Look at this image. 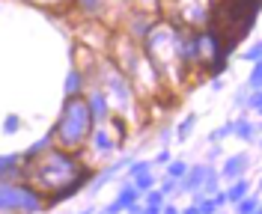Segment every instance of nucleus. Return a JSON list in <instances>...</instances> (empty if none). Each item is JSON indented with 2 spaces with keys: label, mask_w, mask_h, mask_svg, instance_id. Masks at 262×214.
Listing matches in <instances>:
<instances>
[{
  "label": "nucleus",
  "mask_w": 262,
  "mask_h": 214,
  "mask_svg": "<svg viewBox=\"0 0 262 214\" xmlns=\"http://www.w3.org/2000/svg\"><path fill=\"white\" fill-rule=\"evenodd\" d=\"M253 15H256V0H217L214 33L224 51H229L247 33V27L253 24Z\"/></svg>",
  "instance_id": "obj_1"
},
{
  "label": "nucleus",
  "mask_w": 262,
  "mask_h": 214,
  "mask_svg": "<svg viewBox=\"0 0 262 214\" xmlns=\"http://www.w3.org/2000/svg\"><path fill=\"white\" fill-rule=\"evenodd\" d=\"M36 181L42 184V187H48V191H69V187H75L78 181L83 179L81 167L75 164L72 158H66L60 152H51L45 155L39 164H36Z\"/></svg>",
  "instance_id": "obj_2"
},
{
  "label": "nucleus",
  "mask_w": 262,
  "mask_h": 214,
  "mask_svg": "<svg viewBox=\"0 0 262 214\" xmlns=\"http://www.w3.org/2000/svg\"><path fill=\"white\" fill-rule=\"evenodd\" d=\"M90 125H93V113H90V104L83 99H69L63 116H60V125H57V140L60 146L75 149L81 146V140L90 134Z\"/></svg>",
  "instance_id": "obj_3"
},
{
  "label": "nucleus",
  "mask_w": 262,
  "mask_h": 214,
  "mask_svg": "<svg viewBox=\"0 0 262 214\" xmlns=\"http://www.w3.org/2000/svg\"><path fill=\"white\" fill-rule=\"evenodd\" d=\"M0 208H24V211H36L39 208V197L27 191V187H0Z\"/></svg>",
  "instance_id": "obj_4"
},
{
  "label": "nucleus",
  "mask_w": 262,
  "mask_h": 214,
  "mask_svg": "<svg viewBox=\"0 0 262 214\" xmlns=\"http://www.w3.org/2000/svg\"><path fill=\"white\" fill-rule=\"evenodd\" d=\"M242 167H245V158H242V155L229 158V161H227V170H224V176H235V173H238Z\"/></svg>",
  "instance_id": "obj_5"
},
{
  "label": "nucleus",
  "mask_w": 262,
  "mask_h": 214,
  "mask_svg": "<svg viewBox=\"0 0 262 214\" xmlns=\"http://www.w3.org/2000/svg\"><path fill=\"white\" fill-rule=\"evenodd\" d=\"M206 176H209V170H203V167H196V170H194V176L188 179V187H191V191H196V187L203 184V179H206Z\"/></svg>",
  "instance_id": "obj_6"
},
{
  "label": "nucleus",
  "mask_w": 262,
  "mask_h": 214,
  "mask_svg": "<svg viewBox=\"0 0 262 214\" xmlns=\"http://www.w3.org/2000/svg\"><path fill=\"white\" fill-rule=\"evenodd\" d=\"M245 191H247V187H245V181H242V184H235V187L227 194V199H242V197H245Z\"/></svg>",
  "instance_id": "obj_7"
},
{
  "label": "nucleus",
  "mask_w": 262,
  "mask_h": 214,
  "mask_svg": "<svg viewBox=\"0 0 262 214\" xmlns=\"http://www.w3.org/2000/svg\"><path fill=\"white\" fill-rule=\"evenodd\" d=\"M238 211H242V214H253V211H256V199H247V202H242V205H238Z\"/></svg>",
  "instance_id": "obj_8"
},
{
  "label": "nucleus",
  "mask_w": 262,
  "mask_h": 214,
  "mask_svg": "<svg viewBox=\"0 0 262 214\" xmlns=\"http://www.w3.org/2000/svg\"><path fill=\"white\" fill-rule=\"evenodd\" d=\"M93 110L98 116H104V99H93Z\"/></svg>",
  "instance_id": "obj_9"
},
{
  "label": "nucleus",
  "mask_w": 262,
  "mask_h": 214,
  "mask_svg": "<svg viewBox=\"0 0 262 214\" xmlns=\"http://www.w3.org/2000/svg\"><path fill=\"white\" fill-rule=\"evenodd\" d=\"M96 146L98 149H111V140H107L104 134H98V137H96Z\"/></svg>",
  "instance_id": "obj_10"
},
{
  "label": "nucleus",
  "mask_w": 262,
  "mask_h": 214,
  "mask_svg": "<svg viewBox=\"0 0 262 214\" xmlns=\"http://www.w3.org/2000/svg\"><path fill=\"white\" fill-rule=\"evenodd\" d=\"M191 125H194V116H188V119H185V125L179 128V134H182V137H185V134L191 131Z\"/></svg>",
  "instance_id": "obj_11"
},
{
  "label": "nucleus",
  "mask_w": 262,
  "mask_h": 214,
  "mask_svg": "<svg viewBox=\"0 0 262 214\" xmlns=\"http://www.w3.org/2000/svg\"><path fill=\"white\" fill-rule=\"evenodd\" d=\"M185 173V164H173L170 167V176H182Z\"/></svg>",
  "instance_id": "obj_12"
},
{
  "label": "nucleus",
  "mask_w": 262,
  "mask_h": 214,
  "mask_svg": "<svg viewBox=\"0 0 262 214\" xmlns=\"http://www.w3.org/2000/svg\"><path fill=\"white\" fill-rule=\"evenodd\" d=\"M66 86H69V92H72V89H78V75H72V78H69V83H66Z\"/></svg>",
  "instance_id": "obj_13"
},
{
  "label": "nucleus",
  "mask_w": 262,
  "mask_h": 214,
  "mask_svg": "<svg viewBox=\"0 0 262 214\" xmlns=\"http://www.w3.org/2000/svg\"><path fill=\"white\" fill-rule=\"evenodd\" d=\"M250 83H253V86H259V68H253V75H250Z\"/></svg>",
  "instance_id": "obj_14"
},
{
  "label": "nucleus",
  "mask_w": 262,
  "mask_h": 214,
  "mask_svg": "<svg viewBox=\"0 0 262 214\" xmlns=\"http://www.w3.org/2000/svg\"><path fill=\"white\" fill-rule=\"evenodd\" d=\"M188 214H203V211H200V208H188Z\"/></svg>",
  "instance_id": "obj_15"
},
{
  "label": "nucleus",
  "mask_w": 262,
  "mask_h": 214,
  "mask_svg": "<svg viewBox=\"0 0 262 214\" xmlns=\"http://www.w3.org/2000/svg\"><path fill=\"white\" fill-rule=\"evenodd\" d=\"M164 214H176V208H167V211H164Z\"/></svg>",
  "instance_id": "obj_16"
},
{
  "label": "nucleus",
  "mask_w": 262,
  "mask_h": 214,
  "mask_svg": "<svg viewBox=\"0 0 262 214\" xmlns=\"http://www.w3.org/2000/svg\"><path fill=\"white\" fill-rule=\"evenodd\" d=\"M143 214H155V208H149V211H143Z\"/></svg>",
  "instance_id": "obj_17"
},
{
  "label": "nucleus",
  "mask_w": 262,
  "mask_h": 214,
  "mask_svg": "<svg viewBox=\"0 0 262 214\" xmlns=\"http://www.w3.org/2000/svg\"><path fill=\"white\" fill-rule=\"evenodd\" d=\"M104 214H111V211H104Z\"/></svg>",
  "instance_id": "obj_18"
}]
</instances>
